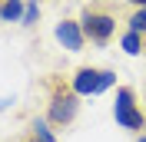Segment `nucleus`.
Listing matches in <instances>:
<instances>
[{"label":"nucleus","instance_id":"nucleus-1","mask_svg":"<svg viewBox=\"0 0 146 142\" xmlns=\"http://www.w3.org/2000/svg\"><path fill=\"white\" fill-rule=\"evenodd\" d=\"M46 86H50V103H46V119H50V126H53V129L73 126V119L80 112V96H76L73 86L63 83V80H50Z\"/></svg>","mask_w":146,"mask_h":142},{"label":"nucleus","instance_id":"nucleus-2","mask_svg":"<svg viewBox=\"0 0 146 142\" xmlns=\"http://www.w3.org/2000/svg\"><path fill=\"white\" fill-rule=\"evenodd\" d=\"M80 27H83V36L86 43L93 46H106L116 33V17L103 7H83L80 10Z\"/></svg>","mask_w":146,"mask_h":142},{"label":"nucleus","instance_id":"nucleus-3","mask_svg":"<svg viewBox=\"0 0 146 142\" xmlns=\"http://www.w3.org/2000/svg\"><path fill=\"white\" fill-rule=\"evenodd\" d=\"M70 86H73V93L80 99L83 96H100L110 86H116V73L113 70H100V66H80V70L73 73Z\"/></svg>","mask_w":146,"mask_h":142},{"label":"nucleus","instance_id":"nucleus-4","mask_svg":"<svg viewBox=\"0 0 146 142\" xmlns=\"http://www.w3.org/2000/svg\"><path fill=\"white\" fill-rule=\"evenodd\" d=\"M113 119H116V126H119V129H126V132H139V129H146L143 109L136 106V93H133V86H119V89H116Z\"/></svg>","mask_w":146,"mask_h":142},{"label":"nucleus","instance_id":"nucleus-5","mask_svg":"<svg viewBox=\"0 0 146 142\" xmlns=\"http://www.w3.org/2000/svg\"><path fill=\"white\" fill-rule=\"evenodd\" d=\"M53 36H56V43L63 46V50H70V53H80L83 46H86V36H83L80 20H60L53 27Z\"/></svg>","mask_w":146,"mask_h":142},{"label":"nucleus","instance_id":"nucleus-6","mask_svg":"<svg viewBox=\"0 0 146 142\" xmlns=\"http://www.w3.org/2000/svg\"><path fill=\"white\" fill-rule=\"evenodd\" d=\"M30 139H36V142H56V132H53V126H50L46 116H33V119H30Z\"/></svg>","mask_w":146,"mask_h":142},{"label":"nucleus","instance_id":"nucleus-7","mask_svg":"<svg viewBox=\"0 0 146 142\" xmlns=\"http://www.w3.org/2000/svg\"><path fill=\"white\" fill-rule=\"evenodd\" d=\"M27 0H0V23H20Z\"/></svg>","mask_w":146,"mask_h":142},{"label":"nucleus","instance_id":"nucleus-8","mask_svg":"<svg viewBox=\"0 0 146 142\" xmlns=\"http://www.w3.org/2000/svg\"><path fill=\"white\" fill-rule=\"evenodd\" d=\"M119 46H123V53H126V56H139V53L146 50V40H143L139 33H133V30H123Z\"/></svg>","mask_w":146,"mask_h":142},{"label":"nucleus","instance_id":"nucleus-9","mask_svg":"<svg viewBox=\"0 0 146 142\" xmlns=\"http://www.w3.org/2000/svg\"><path fill=\"white\" fill-rule=\"evenodd\" d=\"M126 23H129L126 30H133V33H139V36L146 40V7H136L133 13H129V20H126Z\"/></svg>","mask_w":146,"mask_h":142},{"label":"nucleus","instance_id":"nucleus-10","mask_svg":"<svg viewBox=\"0 0 146 142\" xmlns=\"http://www.w3.org/2000/svg\"><path fill=\"white\" fill-rule=\"evenodd\" d=\"M36 20H40V3L36 0H27V10H23V27H36Z\"/></svg>","mask_w":146,"mask_h":142},{"label":"nucleus","instance_id":"nucleus-11","mask_svg":"<svg viewBox=\"0 0 146 142\" xmlns=\"http://www.w3.org/2000/svg\"><path fill=\"white\" fill-rule=\"evenodd\" d=\"M126 3H133V10H136V7H146V0H126Z\"/></svg>","mask_w":146,"mask_h":142},{"label":"nucleus","instance_id":"nucleus-12","mask_svg":"<svg viewBox=\"0 0 146 142\" xmlns=\"http://www.w3.org/2000/svg\"><path fill=\"white\" fill-rule=\"evenodd\" d=\"M10 103H13V99H0V109H7V106H10Z\"/></svg>","mask_w":146,"mask_h":142},{"label":"nucleus","instance_id":"nucleus-13","mask_svg":"<svg viewBox=\"0 0 146 142\" xmlns=\"http://www.w3.org/2000/svg\"><path fill=\"white\" fill-rule=\"evenodd\" d=\"M136 142H146V135H139V139H136Z\"/></svg>","mask_w":146,"mask_h":142},{"label":"nucleus","instance_id":"nucleus-14","mask_svg":"<svg viewBox=\"0 0 146 142\" xmlns=\"http://www.w3.org/2000/svg\"><path fill=\"white\" fill-rule=\"evenodd\" d=\"M23 142H36V139H23Z\"/></svg>","mask_w":146,"mask_h":142},{"label":"nucleus","instance_id":"nucleus-15","mask_svg":"<svg viewBox=\"0 0 146 142\" xmlns=\"http://www.w3.org/2000/svg\"><path fill=\"white\" fill-rule=\"evenodd\" d=\"M143 109H146V103H143Z\"/></svg>","mask_w":146,"mask_h":142},{"label":"nucleus","instance_id":"nucleus-16","mask_svg":"<svg viewBox=\"0 0 146 142\" xmlns=\"http://www.w3.org/2000/svg\"><path fill=\"white\" fill-rule=\"evenodd\" d=\"M36 3H40V0H36Z\"/></svg>","mask_w":146,"mask_h":142}]
</instances>
